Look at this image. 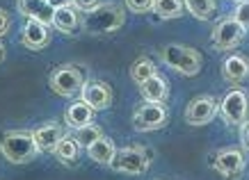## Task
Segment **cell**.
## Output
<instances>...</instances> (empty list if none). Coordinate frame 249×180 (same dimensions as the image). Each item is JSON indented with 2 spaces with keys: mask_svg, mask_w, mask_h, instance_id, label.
<instances>
[{
  "mask_svg": "<svg viewBox=\"0 0 249 180\" xmlns=\"http://www.w3.org/2000/svg\"><path fill=\"white\" fill-rule=\"evenodd\" d=\"M48 84H51V89L57 96L71 98V96H76V94H80V89H83L85 71L80 66H76V64H62V66H57L51 73Z\"/></svg>",
  "mask_w": 249,
  "mask_h": 180,
  "instance_id": "277c9868",
  "label": "cell"
},
{
  "mask_svg": "<svg viewBox=\"0 0 249 180\" xmlns=\"http://www.w3.org/2000/svg\"><path fill=\"white\" fill-rule=\"evenodd\" d=\"M126 7L135 14H144V12L153 9V0H126Z\"/></svg>",
  "mask_w": 249,
  "mask_h": 180,
  "instance_id": "484cf974",
  "label": "cell"
},
{
  "mask_svg": "<svg viewBox=\"0 0 249 180\" xmlns=\"http://www.w3.org/2000/svg\"><path fill=\"white\" fill-rule=\"evenodd\" d=\"M167 121V107L165 103H151V100H144L142 105L135 110L133 114V128L140 132H151L158 128L165 126Z\"/></svg>",
  "mask_w": 249,
  "mask_h": 180,
  "instance_id": "52a82bcc",
  "label": "cell"
},
{
  "mask_svg": "<svg viewBox=\"0 0 249 180\" xmlns=\"http://www.w3.org/2000/svg\"><path fill=\"white\" fill-rule=\"evenodd\" d=\"M240 144L245 150H249V121H245L240 126Z\"/></svg>",
  "mask_w": 249,
  "mask_h": 180,
  "instance_id": "f1b7e54d",
  "label": "cell"
},
{
  "mask_svg": "<svg viewBox=\"0 0 249 180\" xmlns=\"http://www.w3.org/2000/svg\"><path fill=\"white\" fill-rule=\"evenodd\" d=\"M124 7L121 5H114V2H103L94 7L91 12H87V18H85V30L89 34H107V32L119 30L124 25Z\"/></svg>",
  "mask_w": 249,
  "mask_h": 180,
  "instance_id": "7a4b0ae2",
  "label": "cell"
},
{
  "mask_svg": "<svg viewBox=\"0 0 249 180\" xmlns=\"http://www.w3.org/2000/svg\"><path fill=\"white\" fill-rule=\"evenodd\" d=\"M185 7H188V12L195 16V18L206 21V18H211V16L215 14L217 2H215V0H185Z\"/></svg>",
  "mask_w": 249,
  "mask_h": 180,
  "instance_id": "7402d4cb",
  "label": "cell"
},
{
  "mask_svg": "<svg viewBox=\"0 0 249 180\" xmlns=\"http://www.w3.org/2000/svg\"><path fill=\"white\" fill-rule=\"evenodd\" d=\"M213 166L217 169L222 176H227V178H235V176H240L242 169H245V153L240 148H222L215 155L213 160Z\"/></svg>",
  "mask_w": 249,
  "mask_h": 180,
  "instance_id": "30bf717a",
  "label": "cell"
},
{
  "mask_svg": "<svg viewBox=\"0 0 249 180\" xmlns=\"http://www.w3.org/2000/svg\"><path fill=\"white\" fill-rule=\"evenodd\" d=\"M219 114L222 119L227 121L229 126H238L240 128L249 116V100H247V94L242 89H231L227 96L222 98L219 103Z\"/></svg>",
  "mask_w": 249,
  "mask_h": 180,
  "instance_id": "8992f818",
  "label": "cell"
},
{
  "mask_svg": "<svg viewBox=\"0 0 249 180\" xmlns=\"http://www.w3.org/2000/svg\"><path fill=\"white\" fill-rule=\"evenodd\" d=\"M67 135V128H62L60 123H44V126H39L32 130V137H35V142H37L39 150H44V153H53V148L57 146L62 137Z\"/></svg>",
  "mask_w": 249,
  "mask_h": 180,
  "instance_id": "4fadbf2b",
  "label": "cell"
},
{
  "mask_svg": "<svg viewBox=\"0 0 249 180\" xmlns=\"http://www.w3.org/2000/svg\"><path fill=\"white\" fill-rule=\"evenodd\" d=\"M21 44L30 50H41L51 44V32H48V25L37 18H28V23L23 25L21 30Z\"/></svg>",
  "mask_w": 249,
  "mask_h": 180,
  "instance_id": "8fae6325",
  "label": "cell"
},
{
  "mask_svg": "<svg viewBox=\"0 0 249 180\" xmlns=\"http://www.w3.org/2000/svg\"><path fill=\"white\" fill-rule=\"evenodd\" d=\"M242 39H245V28L235 21L233 16L231 18H222L213 28L211 34L213 48H217V50H233L235 46L242 44Z\"/></svg>",
  "mask_w": 249,
  "mask_h": 180,
  "instance_id": "ba28073f",
  "label": "cell"
},
{
  "mask_svg": "<svg viewBox=\"0 0 249 180\" xmlns=\"http://www.w3.org/2000/svg\"><path fill=\"white\" fill-rule=\"evenodd\" d=\"M80 96H83L85 103H89L94 110H106L112 103V89L110 84L101 82V80H91V82H85L83 89H80Z\"/></svg>",
  "mask_w": 249,
  "mask_h": 180,
  "instance_id": "7c38bea8",
  "label": "cell"
},
{
  "mask_svg": "<svg viewBox=\"0 0 249 180\" xmlns=\"http://www.w3.org/2000/svg\"><path fill=\"white\" fill-rule=\"evenodd\" d=\"M222 73H224V78H227L229 82L240 84L242 80L249 78V60L245 55H231L222 64Z\"/></svg>",
  "mask_w": 249,
  "mask_h": 180,
  "instance_id": "2e32d148",
  "label": "cell"
},
{
  "mask_svg": "<svg viewBox=\"0 0 249 180\" xmlns=\"http://www.w3.org/2000/svg\"><path fill=\"white\" fill-rule=\"evenodd\" d=\"M233 18L245 28V32H249V0H238L233 9Z\"/></svg>",
  "mask_w": 249,
  "mask_h": 180,
  "instance_id": "d4e9b609",
  "label": "cell"
},
{
  "mask_svg": "<svg viewBox=\"0 0 249 180\" xmlns=\"http://www.w3.org/2000/svg\"><path fill=\"white\" fill-rule=\"evenodd\" d=\"M114 153H117V148H114V144L112 139H107L106 135L103 137H98L96 142L91 144V146H87V155H89L96 164H110L114 158Z\"/></svg>",
  "mask_w": 249,
  "mask_h": 180,
  "instance_id": "ac0fdd59",
  "label": "cell"
},
{
  "mask_svg": "<svg viewBox=\"0 0 249 180\" xmlns=\"http://www.w3.org/2000/svg\"><path fill=\"white\" fill-rule=\"evenodd\" d=\"M18 14L28 16V18H37L46 25H53L55 7L48 0H18Z\"/></svg>",
  "mask_w": 249,
  "mask_h": 180,
  "instance_id": "5bb4252c",
  "label": "cell"
},
{
  "mask_svg": "<svg viewBox=\"0 0 249 180\" xmlns=\"http://www.w3.org/2000/svg\"><path fill=\"white\" fill-rule=\"evenodd\" d=\"M149 164H151V155H149L142 146H137V144L135 146H128V148L117 150L112 162H110V166H112L114 171L130 173V176H140V173H144L146 169H149Z\"/></svg>",
  "mask_w": 249,
  "mask_h": 180,
  "instance_id": "5b68a950",
  "label": "cell"
},
{
  "mask_svg": "<svg viewBox=\"0 0 249 180\" xmlns=\"http://www.w3.org/2000/svg\"><path fill=\"white\" fill-rule=\"evenodd\" d=\"M217 114V103L211 96H196L185 107V123L190 126H206Z\"/></svg>",
  "mask_w": 249,
  "mask_h": 180,
  "instance_id": "9c48e42d",
  "label": "cell"
},
{
  "mask_svg": "<svg viewBox=\"0 0 249 180\" xmlns=\"http://www.w3.org/2000/svg\"><path fill=\"white\" fill-rule=\"evenodd\" d=\"M48 2H51L55 9H57V7H67V5H73V0H48Z\"/></svg>",
  "mask_w": 249,
  "mask_h": 180,
  "instance_id": "f546056e",
  "label": "cell"
},
{
  "mask_svg": "<svg viewBox=\"0 0 249 180\" xmlns=\"http://www.w3.org/2000/svg\"><path fill=\"white\" fill-rule=\"evenodd\" d=\"M160 57L169 68L178 71L181 75H196L199 68H201V55L196 53L195 48H188V46L181 44H167L162 50H160Z\"/></svg>",
  "mask_w": 249,
  "mask_h": 180,
  "instance_id": "3957f363",
  "label": "cell"
},
{
  "mask_svg": "<svg viewBox=\"0 0 249 180\" xmlns=\"http://www.w3.org/2000/svg\"><path fill=\"white\" fill-rule=\"evenodd\" d=\"M156 73H158L156 64H153L151 60H146V57H140V60L133 64V68H130V78H133L137 84H142L144 80H149V78Z\"/></svg>",
  "mask_w": 249,
  "mask_h": 180,
  "instance_id": "603a6c76",
  "label": "cell"
},
{
  "mask_svg": "<svg viewBox=\"0 0 249 180\" xmlns=\"http://www.w3.org/2000/svg\"><path fill=\"white\" fill-rule=\"evenodd\" d=\"M9 25H12V18H9V12L0 9V37H5L9 32Z\"/></svg>",
  "mask_w": 249,
  "mask_h": 180,
  "instance_id": "83f0119b",
  "label": "cell"
},
{
  "mask_svg": "<svg viewBox=\"0 0 249 180\" xmlns=\"http://www.w3.org/2000/svg\"><path fill=\"white\" fill-rule=\"evenodd\" d=\"M53 25L60 32H64V34L76 32V28H78L76 9H71V5H67V7H57L55 9V14H53Z\"/></svg>",
  "mask_w": 249,
  "mask_h": 180,
  "instance_id": "ffe728a7",
  "label": "cell"
},
{
  "mask_svg": "<svg viewBox=\"0 0 249 180\" xmlns=\"http://www.w3.org/2000/svg\"><path fill=\"white\" fill-rule=\"evenodd\" d=\"M140 94H142L144 100H151V103H165L167 96H169V84L162 75H151L149 80H144L140 84Z\"/></svg>",
  "mask_w": 249,
  "mask_h": 180,
  "instance_id": "9a60e30c",
  "label": "cell"
},
{
  "mask_svg": "<svg viewBox=\"0 0 249 180\" xmlns=\"http://www.w3.org/2000/svg\"><path fill=\"white\" fill-rule=\"evenodd\" d=\"M0 153L12 164H25L39 153V146L28 130H7L0 137Z\"/></svg>",
  "mask_w": 249,
  "mask_h": 180,
  "instance_id": "6da1fadb",
  "label": "cell"
},
{
  "mask_svg": "<svg viewBox=\"0 0 249 180\" xmlns=\"http://www.w3.org/2000/svg\"><path fill=\"white\" fill-rule=\"evenodd\" d=\"M98 5H101L98 0H73V7L80 9V12H85V14H87V12H91L94 7H98Z\"/></svg>",
  "mask_w": 249,
  "mask_h": 180,
  "instance_id": "4316f807",
  "label": "cell"
},
{
  "mask_svg": "<svg viewBox=\"0 0 249 180\" xmlns=\"http://www.w3.org/2000/svg\"><path fill=\"white\" fill-rule=\"evenodd\" d=\"M98 137H103V130H101V126H96L94 121L87 123V126H83V128H76V139L80 146H85V148L91 146Z\"/></svg>",
  "mask_w": 249,
  "mask_h": 180,
  "instance_id": "cb8c5ba5",
  "label": "cell"
},
{
  "mask_svg": "<svg viewBox=\"0 0 249 180\" xmlns=\"http://www.w3.org/2000/svg\"><path fill=\"white\" fill-rule=\"evenodd\" d=\"M78 150H80V144H78L76 137L64 135V137L60 139V142H57V146L53 148V153H55V158L60 160L62 164L71 166V164H76V160H78Z\"/></svg>",
  "mask_w": 249,
  "mask_h": 180,
  "instance_id": "d6986e66",
  "label": "cell"
},
{
  "mask_svg": "<svg viewBox=\"0 0 249 180\" xmlns=\"http://www.w3.org/2000/svg\"><path fill=\"white\" fill-rule=\"evenodd\" d=\"M185 9V0H153V12L160 18H178Z\"/></svg>",
  "mask_w": 249,
  "mask_h": 180,
  "instance_id": "44dd1931",
  "label": "cell"
},
{
  "mask_svg": "<svg viewBox=\"0 0 249 180\" xmlns=\"http://www.w3.org/2000/svg\"><path fill=\"white\" fill-rule=\"evenodd\" d=\"M94 107L89 103H85V100H78L73 103L71 107H67V112H64V121H67L69 128H83L87 123L94 121Z\"/></svg>",
  "mask_w": 249,
  "mask_h": 180,
  "instance_id": "e0dca14e",
  "label": "cell"
},
{
  "mask_svg": "<svg viewBox=\"0 0 249 180\" xmlns=\"http://www.w3.org/2000/svg\"><path fill=\"white\" fill-rule=\"evenodd\" d=\"M5 60V46H2V41H0V62Z\"/></svg>",
  "mask_w": 249,
  "mask_h": 180,
  "instance_id": "4dcf8cb0",
  "label": "cell"
}]
</instances>
